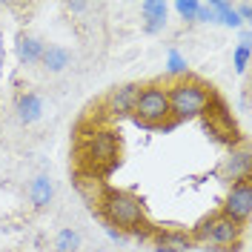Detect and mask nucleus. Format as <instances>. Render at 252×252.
<instances>
[{"label":"nucleus","instance_id":"12","mask_svg":"<svg viewBox=\"0 0 252 252\" xmlns=\"http://www.w3.org/2000/svg\"><path fill=\"white\" fill-rule=\"evenodd\" d=\"M250 166H252L250 152H235V155L226 158V163H223V175H226V178H232V181H247Z\"/></svg>","mask_w":252,"mask_h":252},{"label":"nucleus","instance_id":"21","mask_svg":"<svg viewBox=\"0 0 252 252\" xmlns=\"http://www.w3.org/2000/svg\"><path fill=\"white\" fill-rule=\"evenodd\" d=\"M195 20H198V23H215V12H212V9H209V3H201V6H198V17H195Z\"/></svg>","mask_w":252,"mask_h":252},{"label":"nucleus","instance_id":"22","mask_svg":"<svg viewBox=\"0 0 252 252\" xmlns=\"http://www.w3.org/2000/svg\"><path fill=\"white\" fill-rule=\"evenodd\" d=\"M238 17H241V23H247V20H252V6L250 3H241V6H235Z\"/></svg>","mask_w":252,"mask_h":252},{"label":"nucleus","instance_id":"24","mask_svg":"<svg viewBox=\"0 0 252 252\" xmlns=\"http://www.w3.org/2000/svg\"><path fill=\"white\" fill-rule=\"evenodd\" d=\"M250 40H252L250 29H244V32H241V46H247V49H250Z\"/></svg>","mask_w":252,"mask_h":252},{"label":"nucleus","instance_id":"6","mask_svg":"<svg viewBox=\"0 0 252 252\" xmlns=\"http://www.w3.org/2000/svg\"><path fill=\"white\" fill-rule=\"evenodd\" d=\"M223 215L232 218L235 223H241V220H247L252 215V187H250V181L232 184L229 195H226V204H223Z\"/></svg>","mask_w":252,"mask_h":252},{"label":"nucleus","instance_id":"1","mask_svg":"<svg viewBox=\"0 0 252 252\" xmlns=\"http://www.w3.org/2000/svg\"><path fill=\"white\" fill-rule=\"evenodd\" d=\"M166 97H169V115H175L178 121L198 118L212 103L209 92H206L201 83H175L172 89L166 92Z\"/></svg>","mask_w":252,"mask_h":252},{"label":"nucleus","instance_id":"25","mask_svg":"<svg viewBox=\"0 0 252 252\" xmlns=\"http://www.w3.org/2000/svg\"><path fill=\"white\" fill-rule=\"evenodd\" d=\"M89 6L86 3H69V12H86Z\"/></svg>","mask_w":252,"mask_h":252},{"label":"nucleus","instance_id":"13","mask_svg":"<svg viewBox=\"0 0 252 252\" xmlns=\"http://www.w3.org/2000/svg\"><path fill=\"white\" fill-rule=\"evenodd\" d=\"M75 184H78L80 195H83V198H86L89 204H100V201H103V195H106V189L100 187V178H97L94 172L80 175V178L75 181Z\"/></svg>","mask_w":252,"mask_h":252},{"label":"nucleus","instance_id":"14","mask_svg":"<svg viewBox=\"0 0 252 252\" xmlns=\"http://www.w3.org/2000/svg\"><path fill=\"white\" fill-rule=\"evenodd\" d=\"M189 235L184 232H160L155 238V250L158 252H187L189 250Z\"/></svg>","mask_w":252,"mask_h":252},{"label":"nucleus","instance_id":"5","mask_svg":"<svg viewBox=\"0 0 252 252\" xmlns=\"http://www.w3.org/2000/svg\"><path fill=\"white\" fill-rule=\"evenodd\" d=\"M238 232H241V223H235V220L226 218V215H218V218H209V220L201 223L198 238L215 244V247H235Z\"/></svg>","mask_w":252,"mask_h":252},{"label":"nucleus","instance_id":"26","mask_svg":"<svg viewBox=\"0 0 252 252\" xmlns=\"http://www.w3.org/2000/svg\"><path fill=\"white\" fill-rule=\"evenodd\" d=\"M3 252H15V250H3Z\"/></svg>","mask_w":252,"mask_h":252},{"label":"nucleus","instance_id":"20","mask_svg":"<svg viewBox=\"0 0 252 252\" xmlns=\"http://www.w3.org/2000/svg\"><path fill=\"white\" fill-rule=\"evenodd\" d=\"M169 72H172V75H184V72H187V58H184V55H181V52H169Z\"/></svg>","mask_w":252,"mask_h":252},{"label":"nucleus","instance_id":"9","mask_svg":"<svg viewBox=\"0 0 252 252\" xmlns=\"http://www.w3.org/2000/svg\"><path fill=\"white\" fill-rule=\"evenodd\" d=\"M143 20H146V32L149 34H158V32L166 26V3L163 0H146L141 6Z\"/></svg>","mask_w":252,"mask_h":252},{"label":"nucleus","instance_id":"10","mask_svg":"<svg viewBox=\"0 0 252 252\" xmlns=\"http://www.w3.org/2000/svg\"><path fill=\"white\" fill-rule=\"evenodd\" d=\"M43 52H46V43H43L40 37H29V34H26V37L17 40V58H20V63H26V66L40 63Z\"/></svg>","mask_w":252,"mask_h":252},{"label":"nucleus","instance_id":"18","mask_svg":"<svg viewBox=\"0 0 252 252\" xmlns=\"http://www.w3.org/2000/svg\"><path fill=\"white\" fill-rule=\"evenodd\" d=\"M198 6L201 3H195V0H178L175 3V12L184 17V20H195L198 17Z\"/></svg>","mask_w":252,"mask_h":252},{"label":"nucleus","instance_id":"19","mask_svg":"<svg viewBox=\"0 0 252 252\" xmlns=\"http://www.w3.org/2000/svg\"><path fill=\"white\" fill-rule=\"evenodd\" d=\"M232 61H235V72H238V75H244V72H247V66H250V49L238 46L235 55H232Z\"/></svg>","mask_w":252,"mask_h":252},{"label":"nucleus","instance_id":"3","mask_svg":"<svg viewBox=\"0 0 252 252\" xmlns=\"http://www.w3.org/2000/svg\"><path fill=\"white\" fill-rule=\"evenodd\" d=\"M118 146H121V143L115 138V132H109V129H100V132L86 135L80 152H83V160H86L89 172L115 166V160H118Z\"/></svg>","mask_w":252,"mask_h":252},{"label":"nucleus","instance_id":"15","mask_svg":"<svg viewBox=\"0 0 252 252\" xmlns=\"http://www.w3.org/2000/svg\"><path fill=\"white\" fill-rule=\"evenodd\" d=\"M69 61H72V55H69V49H63V46H46L43 58H40V63L46 66L49 72H63L69 66Z\"/></svg>","mask_w":252,"mask_h":252},{"label":"nucleus","instance_id":"8","mask_svg":"<svg viewBox=\"0 0 252 252\" xmlns=\"http://www.w3.org/2000/svg\"><path fill=\"white\" fill-rule=\"evenodd\" d=\"M138 94H141V86L138 83H126L121 89H115L109 97V109L115 115H126V112L135 109V100H138Z\"/></svg>","mask_w":252,"mask_h":252},{"label":"nucleus","instance_id":"17","mask_svg":"<svg viewBox=\"0 0 252 252\" xmlns=\"http://www.w3.org/2000/svg\"><path fill=\"white\" fill-rule=\"evenodd\" d=\"M80 250V232L66 226L55 235V252H78Z\"/></svg>","mask_w":252,"mask_h":252},{"label":"nucleus","instance_id":"16","mask_svg":"<svg viewBox=\"0 0 252 252\" xmlns=\"http://www.w3.org/2000/svg\"><path fill=\"white\" fill-rule=\"evenodd\" d=\"M209 9L215 12V23H223V26H241V17H238L235 6L232 3H223V0H212L209 3Z\"/></svg>","mask_w":252,"mask_h":252},{"label":"nucleus","instance_id":"4","mask_svg":"<svg viewBox=\"0 0 252 252\" xmlns=\"http://www.w3.org/2000/svg\"><path fill=\"white\" fill-rule=\"evenodd\" d=\"M135 118H138V124L143 129H152L155 124H163L166 118H169V97L163 89H158V86H149V89H143L138 94V100H135Z\"/></svg>","mask_w":252,"mask_h":252},{"label":"nucleus","instance_id":"2","mask_svg":"<svg viewBox=\"0 0 252 252\" xmlns=\"http://www.w3.org/2000/svg\"><path fill=\"white\" fill-rule=\"evenodd\" d=\"M103 215L109 226H124V229H138L143 226V206L138 198L126 195V192H106L103 195Z\"/></svg>","mask_w":252,"mask_h":252},{"label":"nucleus","instance_id":"23","mask_svg":"<svg viewBox=\"0 0 252 252\" xmlns=\"http://www.w3.org/2000/svg\"><path fill=\"white\" fill-rule=\"evenodd\" d=\"M106 235H109V241H115V244H124V241H126L124 232H121V229H115V226H109V223H106Z\"/></svg>","mask_w":252,"mask_h":252},{"label":"nucleus","instance_id":"11","mask_svg":"<svg viewBox=\"0 0 252 252\" xmlns=\"http://www.w3.org/2000/svg\"><path fill=\"white\" fill-rule=\"evenodd\" d=\"M29 198H32V204L37 206V209H43V206L52 204L55 187H52V181H49L46 175H37V178L29 184Z\"/></svg>","mask_w":252,"mask_h":252},{"label":"nucleus","instance_id":"7","mask_svg":"<svg viewBox=\"0 0 252 252\" xmlns=\"http://www.w3.org/2000/svg\"><path fill=\"white\" fill-rule=\"evenodd\" d=\"M17 121L20 124H34V121H40V115H43V97L34 92H26L17 97Z\"/></svg>","mask_w":252,"mask_h":252}]
</instances>
